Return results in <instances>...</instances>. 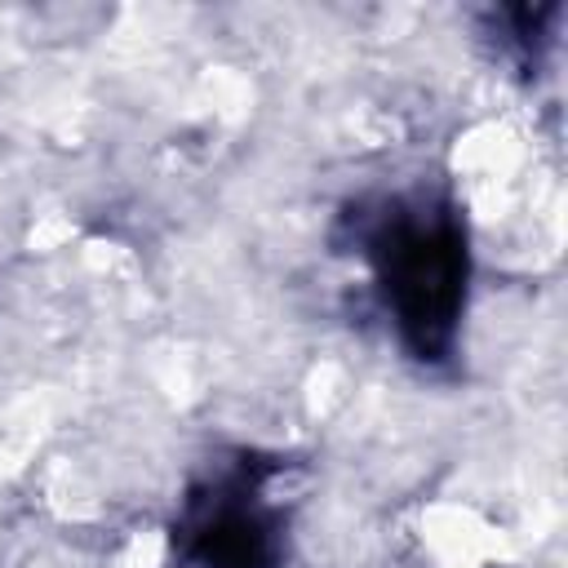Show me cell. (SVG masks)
I'll list each match as a JSON object with an SVG mask.
<instances>
[{"label": "cell", "instance_id": "obj_1", "mask_svg": "<svg viewBox=\"0 0 568 568\" xmlns=\"http://www.w3.org/2000/svg\"><path fill=\"white\" fill-rule=\"evenodd\" d=\"M355 244L404 355L430 368L448 364L470 297L462 209L430 186L395 191L355 209Z\"/></svg>", "mask_w": 568, "mask_h": 568}, {"label": "cell", "instance_id": "obj_2", "mask_svg": "<svg viewBox=\"0 0 568 568\" xmlns=\"http://www.w3.org/2000/svg\"><path fill=\"white\" fill-rule=\"evenodd\" d=\"M280 462H226L200 479L178 510V568H280L288 501Z\"/></svg>", "mask_w": 568, "mask_h": 568}]
</instances>
